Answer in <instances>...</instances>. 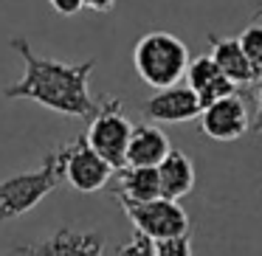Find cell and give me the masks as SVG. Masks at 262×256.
I'll list each match as a JSON object with an SVG mask.
<instances>
[{"instance_id":"obj_1","label":"cell","mask_w":262,"mask_h":256,"mask_svg":"<svg viewBox=\"0 0 262 256\" xmlns=\"http://www.w3.org/2000/svg\"><path fill=\"white\" fill-rule=\"evenodd\" d=\"M9 45L14 54L23 57L26 74L14 85L3 87L6 99H29L54 113L74 115V119H93L99 113L102 104L91 96V74L96 68L93 59L76 65L57 62V59L40 57L26 37H12Z\"/></svg>"},{"instance_id":"obj_2","label":"cell","mask_w":262,"mask_h":256,"mask_svg":"<svg viewBox=\"0 0 262 256\" xmlns=\"http://www.w3.org/2000/svg\"><path fill=\"white\" fill-rule=\"evenodd\" d=\"M62 183H65V147H59L42 158L40 169L0 180V222L29 214L34 205H40Z\"/></svg>"},{"instance_id":"obj_3","label":"cell","mask_w":262,"mask_h":256,"mask_svg":"<svg viewBox=\"0 0 262 256\" xmlns=\"http://www.w3.org/2000/svg\"><path fill=\"white\" fill-rule=\"evenodd\" d=\"M133 65L138 76L155 90L172 87L186 76L189 71V48L183 40L166 31H149L138 40L133 51Z\"/></svg>"},{"instance_id":"obj_4","label":"cell","mask_w":262,"mask_h":256,"mask_svg":"<svg viewBox=\"0 0 262 256\" xmlns=\"http://www.w3.org/2000/svg\"><path fill=\"white\" fill-rule=\"evenodd\" d=\"M133 124L121 110V102L116 96H107L99 107V113L91 119L88 127V144L107 160L113 169L127 166V147H130Z\"/></svg>"},{"instance_id":"obj_5","label":"cell","mask_w":262,"mask_h":256,"mask_svg":"<svg viewBox=\"0 0 262 256\" xmlns=\"http://www.w3.org/2000/svg\"><path fill=\"white\" fill-rule=\"evenodd\" d=\"M124 208L127 220L136 225L138 234L149 237L152 242H164V239H175V237H186L189 234V217L181 208L178 200H149V203H133V200L116 197Z\"/></svg>"},{"instance_id":"obj_6","label":"cell","mask_w":262,"mask_h":256,"mask_svg":"<svg viewBox=\"0 0 262 256\" xmlns=\"http://www.w3.org/2000/svg\"><path fill=\"white\" fill-rule=\"evenodd\" d=\"M113 172V166L88 144V135H76L65 144V183H71L76 192H99Z\"/></svg>"},{"instance_id":"obj_7","label":"cell","mask_w":262,"mask_h":256,"mask_svg":"<svg viewBox=\"0 0 262 256\" xmlns=\"http://www.w3.org/2000/svg\"><path fill=\"white\" fill-rule=\"evenodd\" d=\"M17 256H104V237L99 231L59 228L40 242L14 248Z\"/></svg>"},{"instance_id":"obj_8","label":"cell","mask_w":262,"mask_h":256,"mask_svg":"<svg viewBox=\"0 0 262 256\" xmlns=\"http://www.w3.org/2000/svg\"><path fill=\"white\" fill-rule=\"evenodd\" d=\"M200 130L214 141H237L251 130L248 107L237 93L217 99L214 104L203 107V113H200Z\"/></svg>"},{"instance_id":"obj_9","label":"cell","mask_w":262,"mask_h":256,"mask_svg":"<svg viewBox=\"0 0 262 256\" xmlns=\"http://www.w3.org/2000/svg\"><path fill=\"white\" fill-rule=\"evenodd\" d=\"M200 113H203V104L189 85L164 87L144 104V115L149 121H161V124H183V121L200 119Z\"/></svg>"},{"instance_id":"obj_10","label":"cell","mask_w":262,"mask_h":256,"mask_svg":"<svg viewBox=\"0 0 262 256\" xmlns=\"http://www.w3.org/2000/svg\"><path fill=\"white\" fill-rule=\"evenodd\" d=\"M186 79H189V87L198 93L200 104L209 107L214 104L217 99H226V96H234L237 93V85L217 68V62L209 57H198L194 62H189V71H186Z\"/></svg>"},{"instance_id":"obj_11","label":"cell","mask_w":262,"mask_h":256,"mask_svg":"<svg viewBox=\"0 0 262 256\" xmlns=\"http://www.w3.org/2000/svg\"><path fill=\"white\" fill-rule=\"evenodd\" d=\"M209 45H211V59L217 62V68L234 82V85H254L259 82V76L254 74L248 57L243 54L237 37H214L209 34Z\"/></svg>"},{"instance_id":"obj_12","label":"cell","mask_w":262,"mask_h":256,"mask_svg":"<svg viewBox=\"0 0 262 256\" xmlns=\"http://www.w3.org/2000/svg\"><path fill=\"white\" fill-rule=\"evenodd\" d=\"M172 152L169 138L155 124L133 127L130 147H127V166H161V160Z\"/></svg>"},{"instance_id":"obj_13","label":"cell","mask_w":262,"mask_h":256,"mask_svg":"<svg viewBox=\"0 0 262 256\" xmlns=\"http://www.w3.org/2000/svg\"><path fill=\"white\" fill-rule=\"evenodd\" d=\"M158 177H161V197L166 200H181L194 189V166L189 160L186 152L172 149L158 166Z\"/></svg>"},{"instance_id":"obj_14","label":"cell","mask_w":262,"mask_h":256,"mask_svg":"<svg viewBox=\"0 0 262 256\" xmlns=\"http://www.w3.org/2000/svg\"><path fill=\"white\" fill-rule=\"evenodd\" d=\"M113 197H124L133 203H149L161 197L158 166H124L119 175V189Z\"/></svg>"},{"instance_id":"obj_15","label":"cell","mask_w":262,"mask_h":256,"mask_svg":"<svg viewBox=\"0 0 262 256\" xmlns=\"http://www.w3.org/2000/svg\"><path fill=\"white\" fill-rule=\"evenodd\" d=\"M239 40V48H243V54L248 57L251 68H254V74L262 79V26L259 23H251L248 29L243 31V34L237 37Z\"/></svg>"},{"instance_id":"obj_16","label":"cell","mask_w":262,"mask_h":256,"mask_svg":"<svg viewBox=\"0 0 262 256\" xmlns=\"http://www.w3.org/2000/svg\"><path fill=\"white\" fill-rule=\"evenodd\" d=\"M116 256H155V242L136 231L119 250H116Z\"/></svg>"},{"instance_id":"obj_17","label":"cell","mask_w":262,"mask_h":256,"mask_svg":"<svg viewBox=\"0 0 262 256\" xmlns=\"http://www.w3.org/2000/svg\"><path fill=\"white\" fill-rule=\"evenodd\" d=\"M155 256H194L192 253V242L186 237H175V239H164V242H155Z\"/></svg>"},{"instance_id":"obj_18","label":"cell","mask_w":262,"mask_h":256,"mask_svg":"<svg viewBox=\"0 0 262 256\" xmlns=\"http://www.w3.org/2000/svg\"><path fill=\"white\" fill-rule=\"evenodd\" d=\"M51 3V9L57 14H62V17H71V14H76L82 9V0H48Z\"/></svg>"},{"instance_id":"obj_19","label":"cell","mask_w":262,"mask_h":256,"mask_svg":"<svg viewBox=\"0 0 262 256\" xmlns=\"http://www.w3.org/2000/svg\"><path fill=\"white\" fill-rule=\"evenodd\" d=\"M82 6L91 12H110L116 6V0H82Z\"/></svg>"},{"instance_id":"obj_20","label":"cell","mask_w":262,"mask_h":256,"mask_svg":"<svg viewBox=\"0 0 262 256\" xmlns=\"http://www.w3.org/2000/svg\"><path fill=\"white\" fill-rule=\"evenodd\" d=\"M251 130H254V132H262V102H259V107H256V115L251 119Z\"/></svg>"},{"instance_id":"obj_21","label":"cell","mask_w":262,"mask_h":256,"mask_svg":"<svg viewBox=\"0 0 262 256\" xmlns=\"http://www.w3.org/2000/svg\"><path fill=\"white\" fill-rule=\"evenodd\" d=\"M262 17V0H256V6L251 9V20H259Z\"/></svg>"}]
</instances>
